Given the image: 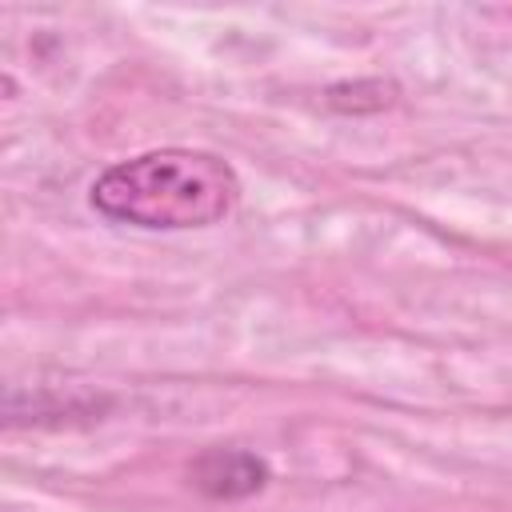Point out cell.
<instances>
[{
  "label": "cell",
  "instance_id": "obj_2",
  "mask_svg": "<svg viewBox=\"0 0 512 512\" xmlns=\"http://www.w3.org/2000/svg\"><path fill=\"white\" fill-rule=\"evenodd\" d=\"M192 484L212 500H244L268 484V464L248 448H208L192 464Z\"/></svg>",
  "mask_w": 512,
  "mask_h": 512
},
{
  "label": "cell",
  "instance_id": "obj_1",
  "mask_svg": "<svg viewBox=\"0 0 512 512\" xmlns=\"http://www.w3.org/2000/svg\"><path fill=\"white\" fill-rule=\"evenodd\" d=\"M88 200L100 216L148 232H188L228 220L240 204L236 168L204 148H152L108 164Z\"/></svg>",
  "mask_w": 512,
  "mask_h": 512
}]
</instances>
